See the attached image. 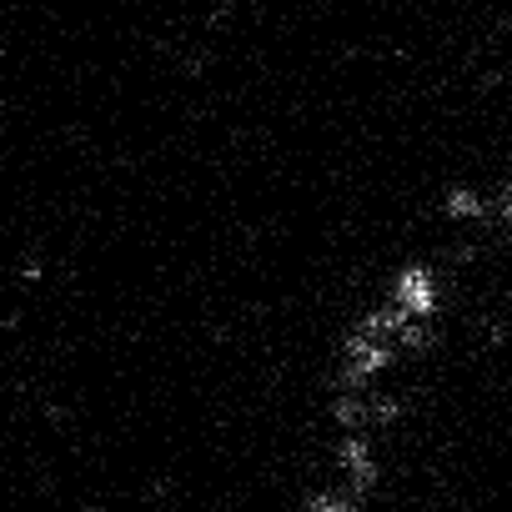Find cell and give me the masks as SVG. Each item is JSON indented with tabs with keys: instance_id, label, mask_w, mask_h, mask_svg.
I'll return each instance as SVG.
<instances>
[{
	"instance_id": "1",
	"label": "cell",
	"mask_w": 512,
	"mask_h": 512,
	"mask_svg": "<svg viewBox=\"0 0 512 512\" xmlns=\"http://www.w3.org/2000/svg\"><path fill=\"white\" fill-rule=\"evenodd\" d=\"M497 216H502V221L512 226V186H507V196H502V206H497Z\"/></svg>"
}]
</instances>
